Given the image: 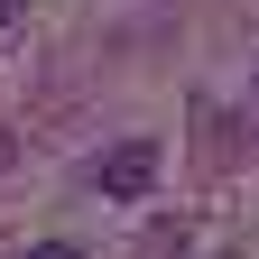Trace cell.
I'll use <instances>...</instances> for the list:
<instances>
[{"mask_svg": "<svg viewBox=\"0 0 259 259\" xmlns=\"http://www.w3.org/2000/svg\"><path fill=\"white\" fill-rule=\"evenodd\" d=\"M148 176H157V148H148V139H120L102 167H93V185L120 194V204H130V194H148Z\"/></svg>", "mask_w": 259, "mask_h": 259, "instance_id": "6da1fadb", "label": "cell"}, {"mask_svg": "<svg viewBox=\"0 0 259 259\" xmlns=\"http://www.w3.org/2000/svg\"><path fill=\"white\" fill-rule=\"evenodd\" d=\"M28 259H74V250H65V241H37V250H28Z\"/></svg>", "mask_w": 259, "mask_h": 259, "instance_id": "7a4b0ae2", "label": "cell"}, {"mask_svg": "<svg viewBox=\"0 0 259 259\" xmlns=\"http://www.w3.org/2000/svg\"><path fill=\"white\" fill-rule=\"evenodd\" d=\"M0 28H10V0H0Z\"/></svg>", "mask_w": 259, "mask_h": 259, "instance_id": "3957f363", "label": "cell"}]
</instances>
